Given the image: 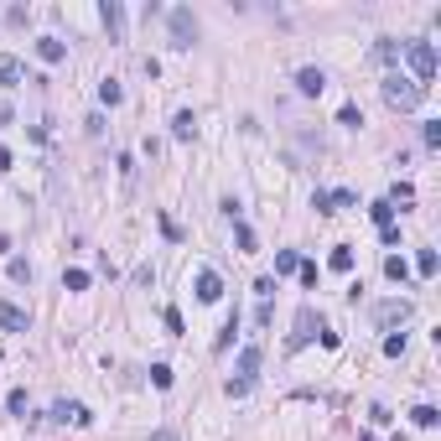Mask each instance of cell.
Here are the masks:
<instances>
[{
	"instance_id": "cell-5",
	"label": "cell",
	"mask_w": 441,
	"mask_h": 441,
	"mask_svg": "<svg viewBox=\"0 0 441 441\" xmlns=\"http://www.w3.org/2000/svg\"><path fill=\"white\" fill-rule=\"evenodd\" d=\"M322 327H327V322H322V312H317V306H301V312H296V332H291L286 353H301V348H306V343H312Z\"/></svg>"
},
{
	"instance_id": "cell-9",
	"label": "cell",
	"mask_w": 441,
	"mask_h": 441,
	"mask_svg": "<svg viewBox=\"0 0 441 441\" xmlns=\"http://www.w3.org/2000/svg\"><path fill=\"white\" fill-rule=\"evenodd\" d=\"M312 208L317 213H338V208H358V197L348 187H338V192H312Z\"/></svg>"
},
{
	"instance_id": "cell-31",
	"label": "cell",
	"mask_w": 441,
	"mask_h": 441,
	"mask_svg": "<svg viewBox=\"0 0 441 441\" xmlns=\"http://www.w3.org/2000/svg\"><path fill=\"white\" fill-rule=\"evenodd\" d=\"M6 410H11V416H26V390H11L6 395Z\"/></svg>"
},
{
	"instance_id": "cell-14",
	"label": "cell",
	"mask_w": 441,
	"mask_h": 441,
	"mask_svg": "<svg viewBox=\"0 0 441 441\" xmlns=\"http://www.w3.org/2000/svg\"><path fill=\"white\" fill-rule=\"evenodd\" d=\"M296 88L306 93V99H317V93L327 88V73H322V68H301V73H296Z\"/></svg>"
},
{
	"instance_id": "cell-23",
	"label": "cell",
	"mask_w": 441,
	"mask_h": 441,
	"mask_svg": "<svg viewBox=\"0 0 441 441\" xmlns=\"http://www.w3.org/2000/svg\"><path fill=\"white\" fill-rule=\"evenodd\" d=\"M338 125L358 130V125H364V110H358V104H343V110H338Z\"/></svg>"
},
{
	"instance_id": "cell-13",
	"label": "cell",
	"mask_w": 441,
	"mask_h": 441,
	"mask_svg": "<svg viewBox=\"0 0 441 441\" xmlns=\"http://www.w3.org/2000/svg\"><path fill=\"white\" fill-rule=\"evenodd\" d=\"M171 140H197V114H192V110H177V114H171Z\"/></svg>"
},
{
	"instance_id": "cell-2",
	"label": "cell",
	"mask_w": 441,
	"mask_h": 441,
	"mask_svg": "<svg viewBox=\"0 0 441 441\" xmlns=\"http://www.w3.org/2000/svg\"><path fill=\"white\" fill-rule=\"evenodd\" d=\"M260 364H265V348L260 343H244V348H239V379H229V400H244L249 395V384H255V374H260Z\"/></svg>"
},
{
	"instance_id": "cell-28",
	"label": "cell",
	"mask_w": 441,
	"mask_h": 441,
	"mask_svg": "<svg viewBox=\"0 0 441 441\" xmlns=\"http://www.w3.org/2000/svg\"><path fill=\"white\" fill-rule=\"evenodd\" d=\"M384 353H390V358H405V332H390V338H384Z\"/></svg>"
},
{
	"instance_id": "cell-19",
	"label": "cell",
	"mask_w": 441,
	"mask_h": 441,
	"mask_svg": "<svg viewBox=\"0 0 441 441\" xmlns=\"http://www.w3.org/2000/svg\"><path fill=\"white\" fill-rule=\"evenodd\" d=\"M301 270V255H296V249H280V255H275V275H296Z\"/></svg>"
},
{
	"instance_id": "cell-8",
	"label": "cell",
	"mask_w": 441,
	"mask_h": 441,
	"mask_svg": "<svg viewBox=\"0 0 441 441\" xmlns=\"http://www.w3.org/2000/svg\"><path fill=\"white\" fill-rule=\"evenodd\" d=\"M197 301H223V275L213 270V265H203V270H197Z\"/></svg>"
},
{
	"instance_id": "cell-12",
	"label": "cell",
	"mask_w": 441,
	"mask_h": 441,
	"mask_svg": "<svg viewBox=\"0 0 441 441\" xmlns=\"http://www.w3.org/2000/svg\"><path fill=\"white\" fill-rule=\"evenodd\" d=\"M99 16H104V26H110V42H119V37H125V6H119V0H104Z\"/></svg>"
},
{
	"instance_id": "cell-34",
	"label": "cell",
	"mask_w": 441,
	"mask_h": 441,
	"mask_svg": "<svg viewBox=\"0 0 441 441\" xmlns=\"http://www.w3.org/2000/svg\"><path fill=\"white\" fill-rule=\"evenodd\" d=\"M296 275H301V286H317V265H312V260H301Z\"/></svg>"
},
{
	"instance_id": "cell-25",
	"label": "cell",
	"mask_w": 441,
	"mask_h": 441,
	"mask_svg": "<svg viewBox=\"0 0 441 441\" xmlns=\"http://www.w3.org/2000/svg\"><path fill=\"white\" fill-rule=\"evenodd\" d=\"M62 286L68 291H88V270H62Z\"/></svg>"
},
{
	"instance_id": "cell-6",
	"label": "cell",
	"mask_w": 441,
	"mask_h": 441,
	"mask_svg": "<svg viewBox=\"0 0 441 441\" xmlns=\"http://www.w3.org/2000/svg\"><path fill=\"white\" fill-rule=\"evenodd\" d=\"M410 317H416V306H410V301H379V306H374V327H384V332L405 327Z\"/></svg>"
},
{
	"instance_id": "cell-26",
	"label": "cell",
	"mask_w": 441,
	"mask_h": 441,
	"mask_svg": "<svg viewBox=\"0 0 441 441\" xmlns=\"http://www.w3.org/2000/svg\"><path fill=\"white\" fill-rule=\"evenodd\" d=\"M384 203H416V187H410V182H395V192L384 197Z\"/></svg>"
},
{
	"instance_id": "cell-35",
	"label": "cell",
	"mask_w": 441,
	"mask_h": 441,
	"mask_svg": "<svg viewBox=\"0 0 441 441\" xmlns=\"http://www.w3.org/2000/svg\"><path fill=\"white\" fill-rule=\"evenodd\" d=\"M151 441H182V436L171 431V426H162V431H151Z\"/></svg>"
},
{
	"instance_id": "cell-27",
	"label": "cell",
	"mask_w": 441,
	"mask_h": 441,
	"mask_svg": "<svg viewBox=\"0 0 441 441\" xmlns=\"http://www.w3.org/2000/svg\"><path fill=\"white\" fill-rule=\"evenodd\" d=\"M421 136H426V151H436V145H441V119H426Z\"/></svg>"
},
{
	"instance_id": "cell-11",
	"label": "cell",
	"mask_w": 441,
	"mask_h": 441,
	"mask_svg": "<svg viewBox=\"0 0 441 441\" xmlns=\"http://www.w3.org/2000/svg\"><path fill=\"white\" fill-rule=\"evenodd\" d=\"M0 327H6V332H26V327H32L26 306H16V301H0Z\"/></svg>"
},
{
	"instance_id": "cell-32",
	"label": "cell",
	"mask_w": 441,
	"mask_h": 441,
	"mask_svg": "<svg viewBox=\"0 0 441 441\" xmlns=\"http://www.w3.org/2000/svg\"><path fill=\"white\" fill-rule=\"evenodd\" d=\"M234 234H239V249H255V229H249V223L234 218Z\"/></svg>"
},
{
	"instance_id": "cell-33",
	"label": "cell",
	"mask_w": 441,
	"mask_h": 441,
	"mask_svg": "<svg viewBox=\"0 0 441 441\" xmlns=\"http://www.w3.org/2000/svg\"><path fill=\"white\" fill-rule=\"evenodd\" d=\"M255 296H260V301L275 296V275H260V280H255Z\"/></svg>"
},
{
	"instance_id": "cell-18",
	"label": "cell",
	"mask_w": 441,
	"mask_h": 441,
	"mask_svg": "<svg viewBox=\"0 0 441 441\" xmlns=\"http://www.w3.org/2000/svg\"><path fill=\"white\" fill-rule=\"evenodd\" d=\"M327 265H332L338 275H348V270H353V249H348V244H338V249L327 255Z\"/></svg>"
},
{
	"instance_id": "cell-24",
	"label": "cell",
	"mask_w": 441,
	"mask_h": 441,
	"mask_svg": "<svg viewBox=\"0 0 441 441\" xmlns=\"http://www.w3.org/2000/svg\"><path fill=\"white\" fill-rule=\"evenodd\" d=\"M416 270H421V280L436 275V249H421V255H416Z\"/></svg>"
},
{
	"instance_id": "cell-1",
	"label": "cell",
	"mask_w": 441,
	"mask_h": 441,
	"mask_svg": "<svg viewBox=\"0 0 441 441\" xmlns=\"http://www.w3.org/2000/svg\"><path fill=\"white\" fill-rule=\"evenodd\" d=\"M379 99L390 104L395 114H410V110H421L426 88L416 84V78H400V73H384V84H379Z\"/></svg>"
},
{
	"instance_id": "cell-16",
	"label": "cell",
	"mask_w": 441,
	"mask_h": 441,
	"mask_svg": "<svg viewBox=\"0 0 441 441\" xmlns=\"http://www.w3.org/2000/svg\"><path fill=\"white\" fill-rule=\"evenodd\" d=\"M26 78V68H21V58H11V52H0V88H16Z\"/></svg>"
},
{
	"instance_id": "cell-15",
	"label": "cell",
	"mask_w": 441,
	"mask_h": 441,
	"mask_svg": "<svg viewBox=\"0 0 441 441\" xmlns=\"http://www.w3.org/2000/svg\"><path fill=\"white\" fill-rule=\"evenodd\" d=\"M374 58H379L384 68H395V62L405 58V42H395V37H379V42H374Z\"/></svg>"
},
{
	"instance_id": "cell-4",
	"label": "cell",
	"mask_w": 441,
	"mask_h": 441,
	"mask_svg": "<svg viewBox=\"0 0 441 441\" xmlns=\"http://www.w3.org/2000/svg\"><path fill=\"white\" fill-rule=\"evenodd\" d=\"M166 26H171V47L187 52V47H197V16L187 6H171L166 11Z\"/></svg>"
},
{
	"instance_id": "cell-10",
	"label": "cell",
	"mask_w": 441,
	"mask_h": 441,
	"mask_svg": "<svg viewBox=\"0 0 441 441\" xmlns=\"http://www.w3.org/2000/svg\"><path fill=\"white\" fill-rule=\"evenodd\" d=\"M37 58H42L47 68H58V62H68V42H62V37H37Z\"/></svg>"
},
{
	"instance_id": "cell-20",
	"label": "cell",
	"mask_w": 441,
	"mask_h": 441,
	"mask_svg": "<svg viewBox=\"0 0 441 441\" xmlns=\"http://www.w3.org/2000/svg\"><path fill=\"white\" fill-rule=\"evenodd\" d=\"M369 218L379 223V229H390V223H395V203H384V197H379V203H369Z\"/></svg>"
},
{
	"instance_id": "cell-21",
	"label": "cell",
	"mask_w": 441,
	"mask_h": 441,
	"mask_svg": "<svg viewBox=\"0 0 441 441\" xmlns=\"http://www.w3.org/2000/svg\"><path fill=\"white\" fill-rule=\"evenodd\" d=\"M119 99H125V88H119V78H104V84H99V104H110V110H114Z\"/></svg>"
},
{
	"instance_id": "cell-3",
	"label": "cell",
	"mask_w": 441,
	"mask_h": 441,
	"mask_svg": "<svg viewBox=\"0 0 441 441\" xmlns=\"http://www.w3.org/2000/svg\"><path fill=\"white\" fill-rule=\"evenodd\" d=\"M405 62H410V73H416V84L431 93V84H436V42H405Z\"/></svg>"
},
{
	"instance_id": "cell-29",
	"label": "cell",
	"mask_w": 441,
	"mask_h": 441,
	"mask_svg": "<svg viewBox=\"0 0 441 441\" xmlns=\"http://www.w3.org/2000/svg\"><path fill=\"white\" fill-rule=\"evenodd\" d=\"M6 270H11V280H16V286H26V280H32V265H26V260H11Z\"/></svg>"
},
{
	"instance_id": "cell-30",
	"label": "cell",
	"mask_w": 441,
	"mask_h": 441,
	"mask_svg": "<svg viewBox=\"0 0 441 441\" xmlns=\"http://www.w3.org/2000/svg\"><path fill=\"white\" fill-rule=\"evenodd\" d=\"M151 384H156V390H171V369L166 364H151Z\"/></svg>"
},
{
	"instance_id": "cell-17",
	"label": "cell",
	"mask_w": 441,
	"mask_h": 441,
	"mask_svg": "<svg viewBox=\"0 0 441 441\" xmlns=\"http://www.w3.org/2000/svg\"><path fill=\"white\" fill-rule=\"evenodd\" d=\"M410 421H416L421 431H436V426H441V410H436V405H416V410H410Z\"/></svg>"
},
{
	"instance_id": "cell-22",
	"label": "cell",
	"mask_w": 441,
	"mask_h": 441,
	"mask_svg": "<svg viewBox=\"0 0 441 441\" xmlns=\"http://www.w3.org/2000/svg\"><path fill=\"white\" fill-rule=\"evenodd\" d=\"M384 275H390L395 286H405V280H410V265L400 260V255H390V260H384Z\"/></svg>"
},
{
	"instance_id": "cell-7",
	"label": "cell",
	"mask_w": 441,
	"mask_h": 441,
	"mask_svg": "<svg viewBox=\"0 0 441 441\" xmlns=\"http://www.w3.org/2000/svg\"><path fill=\"white\" fill-rule=\"evenodd\" d=\"M52 421H62V426H88L93 416H88V405H84V400H52Z\"/></svg>"
}]
</instances>
